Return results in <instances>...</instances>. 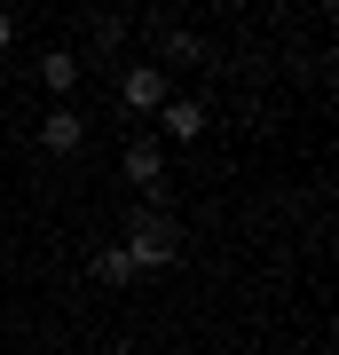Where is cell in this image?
I'll use <instances>...</instances> for the list:
<instances>
[{
    "instance_id": "obj_1",
    "label": "cell",
    "mask_w": 339,
    "mask_h": 355,
    "mask_svg": "<svg viewBox=\"0 0 339 355\" xmlns=\"http://www.w3.org/2000/svg\"><path fill=\"white\" fill-rule=\"evenodd\" d=\"M119 253L134 261V268H166V261L182 253V237H174V221H158V214H142V221H134V237H126Z\"/></svg>"
},
{
    "instance_id": "obj_2",
    "label": "cell",
    "mask_w": 339,
    "mask_h": 355,
    "mask_svg": "<svg viewBox=\"0 0 339 355\" xmlns=\"http://www.w3.org/2000/svg\"><path fill=\"white\" fill-rule=\"evenodd\" d=\"M40 142H48L55 158H71L79 142H87V119H79V111H48V119H40Z\"/></svg>"
},
{
    "instance_id": "obj_3",
    "label": "cell",
    "mask_w": 339,
    "mask_h": 355,
    "mask_svg": "<svg viewBox=\"0 0 339 355\" xmlns=\"http://www.w3.org/2000/svg\"><path fill=\"white\" fill-rule=\"evenodd\" d=\"M126 103H134V111L166 103V71H158V64H134V71H126Z\"/></svg>"
},
{
    "instance_id": "obj_4",
    "label": "cell",
    "mask_w": 339,
    "mask_h": 355,
    "mask_svg": "<svg viewBox=\"0 0 339 355\" xmlns=\"http://www.w3.org/2000/svg\"><path fill=\"white\" fill-rule=\"evenodd\" d=\"M198 127H205V111H198V103H166V135H182V142H189Z\"/></svg>"
},
{
    "instance_id": "obj_5",
    "label": "cell",
    "mask_w": 339,
    "mask_h": 355,
    "mask_svg": "<svg viewBox=\"0 0 339 355\" xmlns=\"http://www.w3.org/2000/svg\"><path fill=\"white\" fill-rule=\"evenodd\" d=\"M126 174H134V182H158V142H126Z\"/></svg>"
},
{
    "instance_id": "obj_6",
    "label": "cell",
    "mask_w": 339,
    "mask_h": 355,
    "mask_svg": "<svg viewBox=\"0 0 339 355\" xmlns=\"http://www.w3.org/2000/svg\"><path fill=\"white\" fill-rule=\"evenodd\" d=\"M40 79H48V87L63 95V87H71V79H79V55H48V64H40Z\"/></svg>"
},
{
    "instance_id": "obj_7",
    "label": "cell",
    "mask_w": 339,
    "mask_h": 355,
    "mask_svg": "<svg viewBox=\"0 0 339 355\" xmlns=\"http://www.w3.org/2000/svg\"><path fill=\"white\" fill-rule=\"evenodd\" d=\"M126 277H134L126 253H95V284H126Z\"/></svg>"
},
{
    "instance_id": "obj_8",
    "label": "cell",
    "mask_w": 339,
    "mask_h": 355,
    "mask_svg": "<svg viewBox=\"0 0 339 355\" xmlns=\"http://www.w3.org/2000/svg\"><path fill=\"white\" fill-rule=\"evenodd\" d=\"M8 32H16V24H8V16H0V48H8Z\"/></svg>"
}]
</instances>
